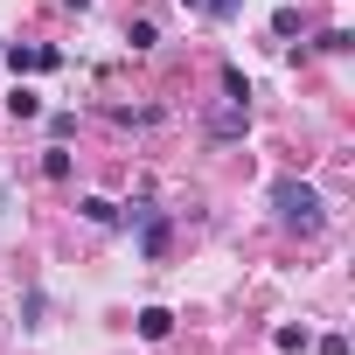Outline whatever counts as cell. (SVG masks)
<instances>
[{"mask_svg":"<svg viewBox=\"0 0 355 355\" xmlns=\"http://www.w3.org/2000/svg\"><path fill=\"white\" fill-rule=\"evenodd\" d=\"M272 209H279V223H286V230H306V237H313V230L327 223L320 196H313V189L300 182V174H279V182H272Z\"/></svg>","mask_w":355,"mask_h":355,"instance_id":"6da1fadb","label":"cell"},{"mask_svg":"<svg viewBox=\"0 0 355 355\" xmlns=\"http://www.w3.org/2000/svg\"><path fill=\"white\" fill-rule=\"evenodd\" d=\"M244 132H251V105L244 98H223L209 112V139H244Z\"/></svg>","mask_w":355,"mask_h":355,"instance_id":"7a4b0ae2","label":"cell"},{"mask_svg":"<svg viewBox=\"0 0 355 355\" xmlns=\"http://www.w3.org/2000/svg\"><path fill=\"white\" fill-rule=\"evenodd\" d=\"M0 56L15 63V77H21V70H56V63H63V49H49V42H15V49H0Z\"/></svg>","mask_w":355,"mask_h":355,"instance_id":"3957f363","label":"cell"},{"mask_svg":"<svg viewBox=\"0 0 355 355\" xmlns=\"http://www.w3.org/2000/svg\"><path fill=\"white\" fill-rule=\"evenodd\" d=\"M174 334V313L167 306H139V341H167Z\"/></svg>","mask_w":355,"mask_h":355,"instance_id":"277c9868","label":"cell"},{"mask_svg":"<svg viewBox=\"0 0 355 355\" xmlns=\"http://www.w3.org/2000/svg\"><path fill=\"white\" fill-rule=\"evenodd\" d=\"M77 209H84V223H98V230H105V223H119V202H105V196H84Z\"/></svg>","mask_w":355,"mask_h":355,"instance_id":"5b68a950","label":"cell"},{"mask_svg":"<svg viewBox=\"0 0 355 355\" xmlns=\"http://www.w3.org/2000/svg\"><path fill=\"white\" fill-rule=\"evenodd\" d=\"M8 112H15V119H42V98H35L28 84H15V98H8Z\"/></svg>","mask_w":355,"mask_h":355,"instance_id":"8992f818","label":"cell"},{"mask_svg":"<svg viewBox=\"0 0 355 355\" xmlns=\"http://www.w3.org/2000/svg\"><path fill=\"white\" fill-rule=\"evenodd\" d=\"M42 174H49V182H70V153L49 146V153H42Z\"/></svg>","mask_w":355,"mask_h":355,"instance_id":"52a82bcc","label":"cell"},{"mask_svg":"<svg viewBox=\"0 0 355 355\" xmlns=\"http://www.w3.org/2000/svg\"><path fill=\"white\" fill-rule=\"evenodd\" d=\"M125 42H132V49H153V42H160V28H153V21H132V28H125Z\"/></svg>","mask_w":355,"mask_h":355,"instance_id":"ba28073f","label":"cell"},{"mask_svg":"<svg viewBox=\"0 0 355 355\" xmlns=\"http://www.w3.org/2000/svg\"><path fill=\"white\" fill-rule=\"evenodd\" d=\"M320 49H327V56H348V49H355V35H348V28H327V35H320Z\"/></svg>","mask_w":355,"mask_h":355,"instance_id":"9c48e42d","label":"cell"},{"mask_svg":"<svg viewBox=\"0 0 355 355\" xmlns=\"http://www.w3.org/2000/svg\"><path fill=\"white\" fill-rule=\"evenodd\" d=\"M272 348H286V355H300V348H306V327H279V334H272Z\"/></svg>","mask_w":355,"mask_h":355,"instance_id":"30bf717a","label":"cell"},{"mask_svg":"<svg viewBox=\"0 0 355 355\" xmlns=\"http://www.w3.org/2000/svg\"><path fill=\"white\" fill-rule=\"evenodd\" d=\"M202 8H209L216 21H237V8H244V0H202Z\"/></svg>","mask_w":355,"mask_h":355,"instance_id":"8fae6325","label":"cell"},{"mask_svg":"<svg viewBox=\"0 0 355 355\" xmlns=\"http://www.w3.org/2000/svg\"><path fill=\"white\" fill-rule=\"evenodd\" d=\"M320 355H348V341H341V334H327V341H320Z\"/></svg>","mask_w":355,"mask_h":355,"instance_id":"7c38bea8","label":"cell"},{"mask_svg":"<svg viewBox=\"0 0 355 355\" xmlns=\"http://www.w3.org/2000/svg\"><path fill=\"white\" fill-rule=\"evenodd\" d=\"M182 8H202V0H182Z\"/></svg>","mask_w":355,"mask_h":355,"instance_id":"4fadbf2b","label":"cell"}]
</instances>
